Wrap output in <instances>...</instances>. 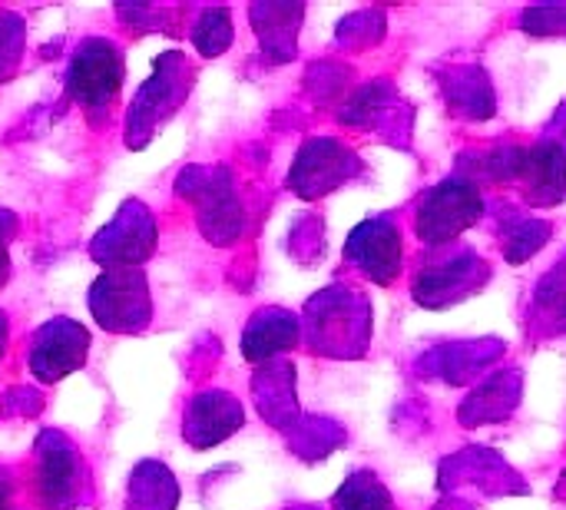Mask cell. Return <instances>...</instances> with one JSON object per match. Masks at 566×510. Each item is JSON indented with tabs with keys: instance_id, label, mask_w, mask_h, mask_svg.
Masks as SVG:
<instances>
[{
	"instance_id": "cell-6",
	"label": "cell",
	"mask_w": 566,
	"mask_h": 510,
	"mask_svg": "<svg viewBox=\"0 0 566 510\" xmlns=\"http://www.w3.org/2000/svg\"><path fill=\"white\" fill-rule=\"evenodd\" d=\"M242 428V405L229 392H202L186 412V441L192 448H212Z\"/></svg>"
},
{
	"instance_id": "cell-1",
	"label": "cell",
	"mask_w": 566,
	"mask_h": 510,
	"mask_svg": "<svg viewBox=\"0 0 566 510\" xmlns=\"http://www.w3.org/2000/svg\"><path fill=\"white\" fill-rule=\"evenodd\" d=\"M90 312L113 335H136L153 319L146 272L139 266H113L90 289Z\"/></svg>"
},
{
	"instance_id": "cell-8",
	"label": "cell",
	"mask_w": 566,
	"mask_h": 510,
	"mask_svg": "<svg viewBox=\"0 0 566 510\" xmlns=\"http://www.w3.org/2000/svg\"><path fill=\"white\" fill-rule=\"evenodd\" d=\"M192 40L196 46L202 50V56H219L229 43H232V20H229V10L226 7H216V10H202L196 30H192Z\"/></svg>"
},
{
	"instance_id": "cell-3",
	"label": "cell",
	"mask_w": 566,
	"mask_h": 510,
	"mask_svg": "<svg viewBox=\"0 0 566 510\" xmlns=\"http://www.w3.org/2000/svg\"><path fill=\"white\" fill-rule=\"evenodd\" d=\"M90 355V332L70 319H53L36 329L33 345H30V372L53 385L63 382L66 375L80 372Z\"/></svg>"
},
{
	"instance_id": "cell-4",
	"label": "cell",
	"mask_w": 566,
	"mask_h": 510,
	"mask_svg": "<svg viewBox=\"0 0 566 510\" xmlns=\"http://www.w3.org/2000/svg\"><path fill=\"white\" fill-rule=\"evenodd\" d=\"M156 249V226L153 216L143 202H126L119 209V216L96 236L93 242V256L99 262H106V269L113 266H139L143 259H149Z\"/></svg>"
},
{
	"instance_id": "cell-5",
	"label": "cell",
	"mask_w": 566,
	"mask_h": 510,
	"mask_svg": "<svg viewBox=\"0 0 566 510\" xmlns=\"http://www.w3.org/2000/svg\"><path fill=\"white\" fill-rule=\"evenodd\" d=\"M83 475V461L76 458V448L60 438V435H43L40 441V498L43 504L53 510L73 508L76 495H80V478Z\"/></svg>"
},
{
	"instance_id": "cell-2",
	"label": "cell",
	"mask_w": 566,
	"mask_h": 510,
	"mask_svg": "<svg viewBox=\"0 0 566 510\" xmlns=\"http://www.w3.org/2000/svg\"><path fill=\"white\" fill-rule=\"evenodd\" d=\"M123 86V53L106 37H90L76 46L66 70V93L90 119L109 116V106Z\"/></svg>"
},
{
	"instance_id": "cell-9",
	"label": "cell",
	"mask_w": 566,
	"mask_h": 510,
	"mask_svg": "<svg viewBox=\"0 0 566 510\" xmlns=\"http://www.w3.org/2000/svg\"><path fill=\"white\" fill-rule=\"evenodd\" d=\"M3 222H10V216H3L0 212V226ZM10 232H13V226L10 229H0V285L10 279V252H7V246H10Z\"/></svg>"
},
{
	"instance_id": "cell-10",
	"label": "cell",
	"mask_w": 566,
	"mask_h": 510,
	"mask_svg": "<svg viewBox=\"0 0 566 510\" xmlns=\"http://www.w3.org/2000/svg\"><path fill=\"white\" fill-rule=\"evenodd\" d=\"M3 345H7V319L0 312V355H3Z\"/></svg>"
},
{
	"instance_id": "cell-7",
	"label": "cell",
	"mask_w": 566,
	"mask_h": 510,
	"mask_svg": "<svg viewBox=\"0 0 566 510\" xmlns=\"http://www.w3.org/2000/svg\"><path fill=\"white\" fill-rule=\"evenodd\" d=\"M295 342V319L285 312H259L255 322L245 332V358L259 362L269 358L282 348H289Z\"/></svg>"
}]
</instances>
